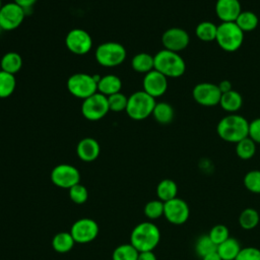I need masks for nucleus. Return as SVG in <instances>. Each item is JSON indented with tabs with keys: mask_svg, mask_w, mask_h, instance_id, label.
Masks as SVG:
<instances>
[{
	"mask_svg": "<svg viewBox=\"0 0 260 260\" xmlns=\"http://www.w3.org/2000/svg\"><path fill=\"white\" fill-rule=\"evenodd\" d=\"M216 133L222 140L231 143H237L248 137L249 122L248 120L235 113L222 117L216 126Z\"/></svg>",
	"mask_w": 260,
	"mask_h": 260,
	"instance_id": "f257e3e1",
	"label": "nucleus"
},
{
	"mask_svg": "<svg viewBox=\"0 0 260 260\" xmlns=\"http://www.w3.org/2000/svg\"><path fill=\"white\" fill-rule=\"evenodd\" d=\"M160 241V232L156 224L151 221L138 223L131 232L130 244L138 252L153 251Z\"/></svg>",
	"mask_w": 260,
	"mask_h": 260,
	"instance_id": "f03ea898",
	"label": "nucleus"
},
{
	"mask_svg": "<svg viewBox=\"0 0 260 260\" xmlns=\"http://www.w3.org/2000/svg\"><path fill=\"white\" fill-rule=\"evenodd\" d=\"M154 69L166 77L177 78L186 71V63L179 53L162 49L154 56Z\"/></svg>",
	"mask_w": 260,
	"mask_h": 260,
	"instance_id": "7ed1b4c3",
	"label": "nucleus"
},
{
	"mask_svg": "<svg viewBox=\"0 0 260 260\" xmlns=\"http://www.w3.org/2000/svg\"><path fill=\"white\" fill-rule=\"evenodd\" d=\"M155 104L154 98L144 90H138L128 96L126 113L132 120L141 121L152 115Z\"/></svg>",
	"mask_w": 260,
	"mask_h": 260,
	"instance_id": "20e7f679",
	"label": "nucleus"
},
{
	"mask_svg": "<svg viewBox=\"0 0 260 260\" xmlns=\"http://www.w3.org/2000/svg\"><path fill=\"white\" fill-rule=\"evenodd\" d=\"M215 42L223 51L236 52L244 43V32L236 22H221L217 25Z\"/></svg>",
	"mask_w": 260,
	"mask_h": 260,
	"instance_id": "39448f33",
	"label": "nucleus"
},
{
	"mask_svg": "<svg viewBox=\"0 0 260 260\" xmlns=\"http://www.w3.org/2000/svg\"><path fill=\"white\" fill-rule=\"evenodd\" d=\"M95 60L104 67H115L126 59V49L117 42L103 43L95 49Z\"/></svg>",
	"mask_w": 260,
	"mask_h": 260,
	"instance_id": "423d86ee",
	"label": "nucleus"
},
{
	"mask_svg": "<svg viewBox=\"0 0 260 260\" xmlns=\"http://www.w3.org/2000/svg\"><path fill=\"white\" fill-rule=\"evenodd\" d=\"M67 88L75 98L85 100L98 92V82L92 75L86 73H75L67 80Z\"/></svg>",
	"mask_w": 260,
	"mask_h": 260,
	"instance_id": "0eeeda50",
	"label": "nucleus"
},
{
	"mask_svg": "<svg viewBox=\"0 0 260 260\" xmlns=\"http://www.w3.org/2000/svg\"><path fill=\"white\" fill-rule=\"evenodd\" d=\"M109 111L108 98L100 92H95L94 94L83 100L81 105V114L86 120L89 121L101 120L108 114Z\"/></svg>",
	"mask_w": 260,
	"mask_h": 260,
	"instance_id": "6e6552de",
	"label": "nucleus"
},
{
	"mask_svg": "<svg viewBox=\"0 0 260 260\" xmlns=\"http://www.w3.org/2000/svg\"><path fill=\"white\" fill-rule=\"evenodd\" d=\"M25 11L15 2H8L0 8V27L2 30H13L23 21Z\"/></svg>",
	"mask_w": 260,
	"mask_h": 260,
	"instance_id": "1a4fd4ad",
	"label": "nucleus"
},
{
	"mask_svg": "<svg viewBox=\"0 0 260 260\" xmlns=\"http://www.w3.org/2000/svg\"><path fill=\"white\" fill-rule=\"evenodd\" d=\"M67 49L75 55H85L92 48V39L90 35L82 28H72L65 38Z\"/></svg>",
	"mask_w": 260,
	"mask_h": 260,
	"instance_id": "9d476101",
	"label": "nucleus"
},
{
	"mask_svg": "<svg viewBox=\"0 0 260 260\" xmlns=\"http://www.w3.org/2000/svg\"><path fill=\"white\" fill-rule=\"evenodd\" d=\"M80 180L79 171L68 164H61L56 166L51 172V181L56 186L63 189H70L78 184Z\"/></svg>",
	"mask_w": 260,
	"mask_h": 260,
	"instance_id": "9b49d317",
	"label": "nucleus"
},
{
	"mask_svg": "<svg viewBox=\"0 0 260 260\" xmlns=\"http://www.w3.org/2000/svg\"><path fill=\"white\" fill-rule=\"evenodd\" d=\"M194 101L203 107H214L219 105L221 92L217 84L211 82H200L192 90Z\"/></svg>",
	"mask_w": 260,
	"mask_h": 260,
	"instance_id": "f8f14e48",
	"label": "nucleus"
},
{
	"mask_svg": "<svg viewBox=\"0 0 260 260\" xmlns=\"http://www.w3.org/2000/svg\"><path fill=\"white\" fill-rule=\"evenodd\" d=\"M164 216L172 224L181 225L189 219L190 207L184 199L176 197L165 202Z\"/></svg>",
	"mask_w": 260,
	"mask_h": 260,
	"instance_id": "ddd939ff",
	"label": "nucleus"
},
{
	"mask_svg": "<svg viewBox=\"0 0 260 260\" xmlns=\"http://www.w3.org/2000/svg\"><path fill=\"white\" fill-rule=\"evenodd\" d=\"M164 49L179 53L186 49L190 43V36L182 27H171L165 30L161 36Z\"/></svg>",
	"mask_w": 260,
	"mask_h": 260,
	"instance_id": "4468645a",
	"label": "nucleus"
},
{
	"mask_svg": "<svg viewBox=\"0 0 260 260\" xmlns=\"http://www.w3.org/2000/svg\"><path fill=\"white\" fill-rule=\"evenodd\" d=\"M99 233L98 223L91 218H80L72 226L70 234L77 243H88L94 240Z\"/></svg>",
	"mask_w": 260,
	"mask_h": 260,
	"instance_id": "2eb2a0df",
	"label": "nucleus"
},
{
	"mask_svg": "<svg viewBox=\"0 0 260 260\" xmlns=\"http://www.w3.org/2000/svg\"><path fill=\"white\" fill-rule=\"evenodd\" d=\"M143 90L152 98L164 95L168 89V77L155 69L146 73L142 81Z\"/></svg>",
	"mask_w": 260,
	"mask_h": 260,
	"instance_id": "dca6fc26",
	"label": "nucleus"
},
{
	"mask_svg": "<svg viewBox=\"0 0 260 260\" xmlns=\"http://www.w3.org/2000/svg\"><path fill=\"white\" fill-rule=\"evenodd\" d=\"M214 10L221 22H235L242 12L239 0H217Z\"/></svg>",
	"mask_w": 260,
	"mask_h": 260,
	"instance_id": "f3484780",
	"label": "nucleus"
},
{
	"mask_svg": "<svg viewBox=\"0 0 260 260\" xmlns=\"http://www.w3.org/2000/svg\"><path fill=\"white\" fill-rule=\"evenodd\" d=\"M76 152L81 160L87 162L93 161L100 154V144L95 139L91 137H85L78 142Z\"/></svg>",
	"mask_w": 260,
	"mask_h": 260,
	"instance_id": "a211bd4d",
	"label": "nucleus"
},
{
	"mask_svg": "<svg viewBox=\"0 0 260 260\" xmlns=\"http://www.w3.org/2000/svg\"><path fill=\"white\" fill-rule=\"evenodd\" d=\"M242 105L243 98L240 92L232 89L228 92L221 93L219 106L224 112L229 114H235L242 108Z\"/></svg>",
	"mask_w": 260,
	"mask_h": 260,
	"instance_id": "6ab92c4d",
	"label": "nucleus"
},
{
	"mask_svg": "<svg viewBox=\"0 0 260 260\" xmlns=\"http://www.w3.org/2000/svg\"><path fill=\"white\" fill-rule=\"evenodd\" d=\"M121 87L122 81L115 74H107L102 76L98 82V91L106 96L120 92Z\"/></svg>",
	"mask_w": 260,
	"mask_h": 260,
	"instance_id": "aec40b11",
	"label": "nucleus"
},
{
	"mask_svg": "<svg viewBox=\"0 0 260 260\" xmlns=\"http://www.w3.org/2000/svg\"><path fill=\"white\" fill-rule=\"evenodd\" d=\"M241 249L240 242L236 238L230 237L221 244L217 245L216 252L221 260H235Z\"/></svg>",
	"mask_w": 260,
	"mask_h": 260,
	"instance_id": "412c9836",
	"label": "nucleus"
},
{
	"mask_svg": "<svg viewBox=\"0 0 260 260\" xmlns=\"http://www.w3.org/2000/svg\"><path fill=\"white\" fill-rule=\"evenodd\" d=\"M131 66L134 71L146 74L154 69V58L145 52L138 53L132 58Z\"/></svg>",
	"mask_w": 260,
	"mask_h": 260,
	"instance_id": "4be33fe9",
	"label": "nucleus"
},
{
	"mask_svg": "<svg viewBox=\"0 0 260 260\" xmlns=\"http://www.w3.org/2000/svg\"><path fill=\"white\" fill-rule=\"evenodd\" d=\"M157 199L167 202L178 197V185L172 179H164L156 186Z\"/></svg>",
	"mask_w": 260,
	"mask_h": 260,
	"instance_id": "5701e85b",
	"label": "nucleus"
},
{
	"mask_svg": "<svg viewBox=\"0 0 260 260\" xmlns=\"http://www.w3.org/2000/svg\"><path fill=\"white\" fill-rule=\"evenodd\" d=\"M238 221L243 230L251 231L258 225L260 221V214L255 208L247 207L241 211Z\"/></svg>",
	"mask_w": 260,
	"mask_h": 260,
	"instance_id": "b1692460",
	"label": "nucleus"
},
{
	"mask_svg": "<svg viewBox=\"0 0 260 260\" xmlns=\"http://www.w3.org/2000/svg\"><path fill=\"white\" fill-rule=\"evenodd\" d=\"M0 67L5 72L15 74L22 67V58L16 52H8L1 58Z\"/></svg>",
	"mask_w": 260,
	"mask_h": 260,
	"instance_id": "393cba45",
	"label": "nucleus"
},
{
	"mask_svg": "<svg viewBox=\"0 0 260 260\" xmlns=\"http://www.w3.org/2000/svg\"><path fill=\"white\" fill-rule=\"evenodd\" d=\"M152 116L154 118V120L162 125H167L170 124L175 116V112L173 107L166 103V102H160V103H156L152 112Z\"/></svg>",
	"mask_w": 260,
	"mask_h": 260,
	"instance_id": "a878e982",
	"label": "nucleus"
},
{
	"mask_svg": "<svg viewBox=\"0 0 260 260\" xmlns=\"http://www.w3.org/2000/svg\"><path fill=\"white\" fill-rule=\"evenodd\" d=\"M74 239L70 233L61 232L54 236L52 240V246L58 253H67L74 246Z\"/></svg>",
	"mask_w": 260,
	"mask_h": 260,
	"instance_id": "bb28decb",
	"label": "nucleus"
},
{
	"mask_svg": "<svg viewBox=\"0 0 260 260\" xmlns=\"http://www.w3.org/2000/svg\"><path fill=\"white\" fill-rule=\"evenodd\" d=\"M235 22L241 28V30L245 34V32L254 30L258 26L259 19L254 12L249 10H245V11L242 10V12L239 14Z\"/></svg>",
	"mask_w": 260,
	"mask_h": 260,
	"instance_id": "cd10ccee",
	"label": "nucleus"
},
{
	"mask_svg": "<svg viewBox=\"0 0 260 260\" xmlns=\"http://www.w3.org/2000/svg\"><path fill=\"white\" fill-rule=\"evenodd\" d=\"M216 32H217V25L208 20L199 22L195 28L196 37L202 42L215 41Z\"/></svg>",
	"mask_w": 260,
	"mask_h": 260,
	"instance_id": "c85d7f7f",
	"label": "nucleus"
},
{
	"mask_svg": "<svg viewBox=\"0 0 260 260\" xmlns=\"http://www.w3.org/2000/svg\"><path fill=\"white\" fill-rule=\"evenodd\" d=\"M236 153L241 159L248 160L256 153V143L248 136L236 143Z\"/></svg>",
	"mask_w": 260,
	"mask_h": 260,
	"instance_id": "c756f323",
	"label": "nucleus"
},
{
	"mask_svg": "<svg viewBox=\"0 0 260 260\" xmlns=\"http://www.w3.org/2000/svg\"><path fill=\"white\" fill-rule=\"evenodd\" d=\"M16 87V80L14 74L0 70V99L10 96Z\"/></svg>",
	"mask_w": 260,
	"mask_h": 260,
	"instance_id": "7c9ffc66",
	"label": "nucleus"
},
{
	"mask_svg": "<svg viewBox=\"0 0 260 260\" xmlns=\"http://www.w3.org/2000/svg\"><path fill=\"white\" fill-rule=\"evenodd\" d=\"M138 254L137 249L130 243L122 244L114 250L113 260H137Z\"/></svg>",
	"mask_w": 260,
	"mask_h": 260,
	"instance_id": "2f4dec72",
	"label": "nucleus"
},
{
	"mask_svg": "<svg viewBox=\"0 0 260 260\" xmlns=\"http://www.w3.org/2000/svg\"><path fill=\"white\" fill-rule=\"evenodd\" d=\"M216 248L217 246L211 241L208 234L200 236L195 243V252L200 258L204 257L209 253L215 252Z\"/></svg>",
	"mask_w": 260,
	"mask_h": 260,
	"instance_id": "473e14b6",
	"label": "nucleus"
},
{
	"mask_svg": "<svg viewBox=\"0 0 260 260\" xmlns=\"http://www.w3.org/2000/svg\"><path fill=\"white\" fill-rule=\"evenodd\" d=\"M245 188L254 194H260V170H251L243 179Z\"/></svg>",
	"mask_w": 260,
	"mask_h": 260,
	"instance_id": "72a5a7b5",
	"label": "nucleus"
},
{
	"mask_svg": "<svg viewBox=\"0 0 260 260\" xmlns=\"http://www.w3.org/2000/svg\"><path fill=\"white\" fill-rule=\"evenodd\" d=\"M165 202L159 199L148 201L144 206V214L149 219H157L164 215Z\"/></svg>",
	"mask_w": 260,
	"mask_h": 260,
	"instance_id": "f704fd0d",
	"label": "nucleus"
},
{
	"mask_svg": "<svg viewBox=\"0 0 260 260\" xmlns=\"http://www.w3.org/2000/svg\"><path fill=\"white\" fill-rule=\"evenodd\" d=\"M107 98H108V104H109L110 111H112V112L126 111L128 98L124 93L117 92V93L111 94Z\"/></svg>",
	"mask_w": 260,
	"mask_h": 260,
	"instance_id": "c9c22d12",
	"label": "nucleus"
},
{
	"mask_svg": "<svg viewBox=\"0 0 260 260\" xmlns=\"http://www.w3.org/2000/svg\"><path fill=\"white\" fill-rule=\"evenodd\" d=\"M208 236L211 241L217 246L230 238V230L226 225L218 223L210 229Z\"/></svg>",
	"mask_w": 260,
	"mask_h": 260,
	"instance_id": "e433bc0d",
	"label": "nucleus"
},
{
	"mask_svg": "<svg viewBox=\"0 0 260 260\" xmlns=\"http://www.w3.org/2000/svg\"><path fill=\"white\" fill-rule=\"evenodd\" d=\"M69 197L74 203L82 204L87 200V189L83 185L78 183L69 189Z\"/></svg>",
	"mask_w": 260,
	"mask_h": 260,
	"instance_id": "4c0bfd02",
	"label": "nucleus"
},
{
	"mask_svg": "<svg viewBox=\"0 0 260 260\" xmlns=\"http://www.w3.org/2000/svg\"><path fill=\"white\" fill-rule=\"evenodd\" d=\"M235 260H260V249L252 246L244 247Z\"/></svg>",
	"mask_w": 260,
	"mask_h": 260,
	"instance_id": "58836bf2",
	"label": "nucleus"
},
{
	"mask_svg": "<svg viewBox=\"0 0 260 260\" xmlns=\"http://www.w3.org/2000/svg\"><path fill=\"white\" fill-rule=\"evenodd\" d=\"M248 136L257 144H260V118H256L249 122Z\"/></svg>",
	"mask_w": 260,
	"mask_h": 260,
	"instance_id": "ea45409f",
	"label": "nucleus"
},
{
	"mask_svg": "<svg viewBox=\"0 0 260 260\" xmlns=\"http://www.w3.org/2000/svg\"><path fill=\"white\" fill-rule=\"evenodd\" d=\"M13 2H15L17 5L22 7L24 9V11H25L26 9H31V7L35 5L37 0H14Z\"/></svg>",
	"mask_w": 260,
	"mask_h": 260,
	"instance_id": "a19ab883",
	"label": "nucleus"
},
{
	"mask_svg": "<svg viewBox=\"0 0 260 260\" xmlns=\"http://www.w3.org/2000/svg\"><path fill=\"white\" fill-rule=\"evenodd\" d=\"M137 260H157L153 251H146V252H139Z\"/></svg>",
	"mask_w": 260,
	"mask_h": 260,
	"instance_id": "79ce46f5",
	"label": "nucleus"
},
{
	"mask_svg": "<svg viewBox=\"0 0 260 260\" xmlns=\"http://www.w3.org/2000/svg\"><path fill=\"white\" fill-rule=\"evenodd\" d=\"M217 86H218V88H219V90H220L221 93L228 92V91H230V90L233 89V88H232V83H231V81L228 80V79L221 80V81L217 84Z\"/></svg>",
	"mask_w": 260,
	"mask_h": 260,
	"instance_id": "37998d69",
	"label": "nucleus"
},
{
	"mask_svg": "<svg viewBox=\"0 0 260 260\" xmlns=\"http://www.w3.org/2000/svg\"><path fill=\"white\" fill-rule=\"evenodd\" d=\"M201 260H221V258L219 257V255L215 251V252H212V253H209V254L205 255L204 257L201 258Z\"/></svg>",
	"mask_w": 260,
	"mask_h": 260,
	"instance_id": "c03bdc74",
	"label": "nucleus"
},
{
	"mask_svg": "<svg viewBox=\"0 0 260 260\" xmlns=\"http://www.w3.org/2000/svg\"><path fill=\"white\" fill-rule=\"evenodd\" d=\"M1 6H2V4H1V0H0V8H1Z\"/></svg>",
	"mask_w": 260,
	"mask_h": 260,
	"instance_id": "a18cd8bd",
	"label": "nucleus"
},
{
	"mask_svg": "<svg viewBox=\"0 0 260 260\" xmlns=\"http://www.w3.org/2000/svg\"><path fill=\"white\" fill-rule=\"evenodd\" d=\"M1 30H2V29H1V27H0V31H1Z\"/></svg>",
	"mask_w": 260,
	"mask_h": 260,
	"instance_id": "49530a36",
	"label": "nucleus"
}]
</instances>
